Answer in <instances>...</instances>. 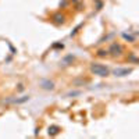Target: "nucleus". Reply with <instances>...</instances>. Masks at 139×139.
<instances>
[{
  "label": "nucleus",
  "mask_w": 139,
  "mask_h": 139,
  "mask_svg": "<svg viewBox=\"0 0 139 139\" xmlns=\"http://www.w3.org/2000/svg\"><path fill=\"white\" fill-rule=\"evenodd\" d=\"M90 72L95 74V75H97V76L106 78V76L110 75V68L103 66V64H100V63H92L90 64Z\"/></svg>",
  "instance_id": "obj_1"
},
{
  "label": "nucleus",
  "mask_w": 139,
  "mask_h": 139,
  "mask_svg": "<svg viewBox=\"0 0 139 139\" xmlns=\"http://www.w3.org/2000/svg\"><path fill=\"white\" fill-rule=\"evenodd\" d=\"M31 96L29 95H24V96L20 97H7V99H3L2 100V104H24V103L29 102Z\"/></svg>",
  "instance_id": "obj_2"
},
{
  "label": "nucleus",
  "mask_w": 139,
  "mask_h": 139,
  "mask_svg": "<svg viewBox=\"0 0 139 139\" xmlns=\"http://www.w3.org/2000/svg\"><path fill=\"white\" fill-rule=\"evenodd\" d=\"M107 52H109V56L118 57V56H121L124 53V47H122V45L114 42V43H111V45H110V47L107 49Z\"/></svg>",
  "instance_id": "obj_3"
},
{
  "label": "nucleus",
  "mask_w": 139,
  "mask_h": 139,
  "mask_svg": "<svg viewBox=\"0 0 139 139\" xmlns=\"http://www.w3.org/2000/svg\"><path fill=\"white\" fill-rule=\"evenodd\" d=\"M132 72V68H124V67H117L113 70V75L116 78H124V76H128Z\"/></svg>",
  "instance_id": "obj_4"
},
{
  "label": "nucleus",
  "mask_w": 139,
  "mask_h": 139,
  "mask_svg": "<svg viewBox=\"0 0 139 139\" xmlns=\"http://www.w3.org/2000/svg\"><path fill=\"white\" fill-rule=\"evenodd\" d=\"M39 86L42 88V89H45V90H54L56 84L53 81H50V79H42L40 84H39Z\"/></svg>",
  "instance_id": "obj_5"
},
{
  "label": "nucleus",
  "mask_w": 139,
  "mask_h": 139,
  "mask_svg": "<svg viewBox=\"0 0 139 139\" xmlns=\"http://www.w3.org/2000/svg\"><path fill=\"white\" fill-rule=\"evenodd\" d=\"M60 131H61V128L58 125H50L49 128H47V134H49L50 136H56Z\"/></svg>",
  "instance_id": "obj_6"
},
{
  "label": "nucleus",
  "mask_w": 139,
  "mask_h": 139,
  "mask_svg": "<svg viewBox=\"0 0 139 139\" xmlns=\"http://www.w3.org/2000/svg\"><path fill=\"white\" fill-rule=\"evenodd\" d=\"M53 21H54L56 24H58V25H60V24H64V21H66V16H64V14H54V16H53Z\"/></svg>",
  "instance_id": "obj_7"
},
{
  "label": "nucleus",
  "mask_w": 139,
  "mask_h": 139,
  "mask_svg": "<svg viewBox=\"0 0 139 139\" xmlns=\"http://www.w3.org/2000/svg\"><path fill=\"white\" fill-rule=\"evenodd\" d=\"M74 60H75V57H74L72 54L66 56V57L63 58V66H71V64L74 63Z\"/></svg>",
  "instance_id": "obj_8"
},
{
  "label": "nucleus",
  "mask_w": 139,
  "mask_h": 139,
  "mask_svg": "<svg viewBox=\"0 0 139 139\" xmlns=\"http://www.w3.org/2000/svg\"><path fill=\"white\" fill-rule=\"evenodd\" d=\"M82 95V90H70L64 95V97H78Z\"/></svg>",
  "instance_id": "obj_9"
},
{
  "label": "nucleus",
  "mask_w": 139,
  "mask_h": 139,
  "mask_svg": "<svg viewBox=\"0 0 139 139\" xmlns=\"http://www.w3.org/2000/svg\"><path fill=\"white\" fill-rule=\"evenodd\" d=\"M121 36L124 38V39L125 40H128V42H135V40H136V38L135 36H132V35H129V34H127V32H122V34H121Z\"/></svg>",
  "instance_id": "obj_10"
},
{
  "label": "nucleus",
  "mask_w": 139,
  "mask_h": 139,
  "mask_svg": "<svg viewBox=\"0 0 139 139\" xmlns=\"http://www.w3.org/2000/svg\"><path fill=\"white\" fill-rule=\"evenodd\" d=\"M82 26H84V22L78 24V25H76L75 28H74V31H72V32H71V34H70V36H71V38H72V36H75V35H76V34H78V32H79V29H81Z\"/></svg>",
  "instance_id": "obj_11"
},
{
  "label": "nucleus",
  "mask_w": 139,
  "mask_h": 139,
  "mask_svg": "<svg viewBox=\"0 0 139 139\" xmlns=\"http://www.w3.org/2000/svg\"><path fill=\"white\" fill-rule=\"evenodd\" d=\"M96 56H97V57H107V56H109V52H107L106 49H100V50H97Z\"/></svg>",
  "instance_id": "obj_12"
},
{
  "label": "nucleus",
  "mask_w": 139,
  "mask_h": 139,
  "mask_svg": "<svg viewBox=\"0 0 139 139\" xmlns=\"http://www.w3.org/2000/svg\"><path fill=\"white\" fill-rule=\"evenodd\" d=\"M63 47H64L63 43H54L53 45V49H63Z\"/></svg>",
  "instance_id": "obj_13"
},
{
  "label": "nucleus",
  "mask_w": 139,
  "mask_h": 139,
  "mask_svg": "<svg viewBox=\"0 0 139 139\" xmlns=\"http://www.w3.org/2000/svg\"><path fill=\"white\" fill-rule=\"evenodd\" d=\"M24 89H25V86H24V84H18V85H17V90H18V92H22Z\"/></svg>",
  "instance_id": "obj_14"
},
{
  "label": "nucleus",
  "mask_w": 139,
  "mask_h": 139,
  "mask_svg": "<svg viewBox=\"0 0 139 139\" xmlns=\"http://www.w3.org/2000/svg\"><path fill=\"white\" fill-rule=\"evenodd\" d=\"M72 2H78V0H72Z\"/></svg>",
  "instance_id": "obj_15"
}]
</instances>
